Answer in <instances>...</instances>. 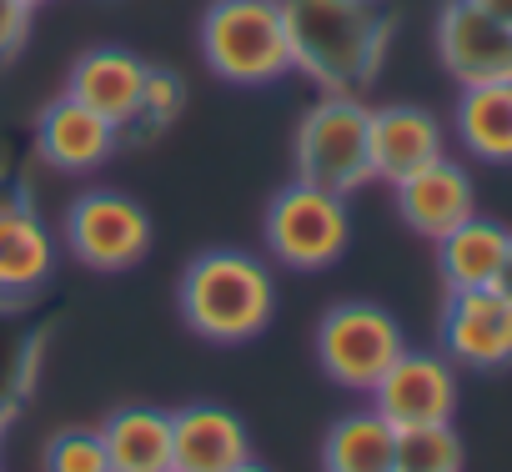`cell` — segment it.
Listing matches in <instances>:
<instances>
[{"mask_svg": "<svg viewBox=\"0 0 512 472\" xmlns=\"http://www.w3.org/2000/svg\"><path fill=\"white\" fill-rule=\"evenodd\" d=\"M31 11H36V0H0V61L21 51L31 31Z\"/></svg>", "mask_w": 512, "mask_h": 472, "instance_id": "cb8c5ba5", "label": "cell"}, {"mask_svg": "<svg viewBox=\"0 0 512 472\" xmlns=\"http://www.w3.org/2000/svg\"><path fill=\"white\" fill-rule=\"evenodd\" d=\"M372 111L352 91H327L297 126V181L352 196L372 181V151H367Z\"/></svg>", "mask_w": 512, "mask_h": 472, "instance_id": "277c9868", "label": "cell"}, {"mask_svg": "<svg viewBox=\"0 0 512 472\" xmlns=\"http://www.w3.org/2000/svg\"><path fill=\"white\" fill-rule=\"evenodd\" d=\"M477 11H487V16H497V21H512V0H472Z\"/></svg>", "mask_w": 512, "mask_h": 472, "instance_id": "484cf974", "label": "cell"}, {"mask_svg": "<svg viewBox=\"0 0 512 472\" xmlns=\"http://www.w3.org/2000/svg\"><path fill=\"white\" fill-rule=\"evenodd\" d=\"M507 242L512 231L487 221V216H467L462 226H452L437 247V272H442V287L447 292H477V287H492L497 272H502V257H507Z\"/></svg>", "mask_w": 512, "mask_h": 472, "instance_id": "e0dca14e", "label": "cell"}, {"mask_svg": "<svg viewBox=\"0 0 512 472\" xmlns=\"http://www.w3.org/2000/svg\"><path fill=\"white\" fill-rule=\"evenodd\" d=\"M352 242V216H347V196L292 181L287 191H277L272 211H267V247L277 252L282 267L292 272H322L332 267Z\"/></svg>", "mask_w": 512, "mask_h": 472, "instance_id": "5b68a950", "label": "cell"}, {"mask_svg": "<svg viewBox=\"0 0 512 472\" xmlns=\"http://www.w3.org/2000/svg\"><path fill=\"white\" fill-rule=\"evenodd\" d=\"M41 472H111L101 427H61L41 452Z\"/></svg>", "mask_w": 512, "mask_h": 472, "instance_id": "7402d4cb", "label": "cell"}, {"mask_svg": "<svg viewBox=\"0 0 512 472\" xmlns=\"http://www.w3.org/2000/svg\"><path fill=\"white\" fill-rule=\"evenodd\" d=\"M231 472H267V467H262V462H251V457H246V462H236Z\"/></svg>", "mask_w": 512, "mask_h": 472, "instance_id": "4316f807", "label": "cell"}, {"mask_svg": "<svg viewBox=\"0 0 512 472\" xmlns=\"http://www.w3.org/2000/svg\"><path fill=\"white\" fill-rule=\"evenodd\" d=\"M111 472H171V412L121 407L101 422Z\"/></svg>", "mask_w": 512, "mask_h": 472, "instance_id": "ac0fdd59", "label": "cell"}, {"mask_svg": "<svg viewBox=\"0 0 512 472\" xmlns=\"http://www.w3.org/2000/svg\"><path fill=\"white\" fill-rule=\"evenodd\" d=\"M397 472H462V442L452 422L402 427L397 432Z\"/></svg>", "mask_w": 512, "mask_h": 472, "instance_id": "44dd1931", "label": "cell"}, {"mask_svg": "<svg viewBox=\"0 0 512 472\" xmlns=\"http://www.w3.org/2000/svg\"><path fill=\"white\" fill-rule=\"evenodd\" d=\"M507 302H512V242H507V257H502V272H497V282H492Z\"/></svg>", "mask_w": 512, "mask_h": 472, "instance_id": "d4e9b609", "label": "cell"}, {"mask_svg": "<svg viewBox=\"0 0 512 472\" xmlns=\"http://www.w3.org/2000/svg\"><path fill=\"white\" fill-rule=\"evenodd\" d=\"M367 151H372V181L397 186L417 166L447 156V136H442L437 116L422 106H382V111H372Z\"/></svg>", "mask_w": 512, "mask_h": 472, "instance_id": "5bb4252c", "label": "cell"}, {"mask_svg": "<svg viewBox=\"0 0 512 472\" xmlns=\"http://www.w3.org/2000/svg\"><path fill=\"white\" fill-rule=\"evenodd\" d=\"M437 56L457 86L512 81V21L477 11L472 0H447L437 16Z\"/></svg>", "mask_w": 512, "mask_h": 472, "instance_id": "ba28073f", "label": "cell"}, {"mask_svg": "<svg viewBox=\"0 0 512 472\" xmlns=\"http://www.w3.org/2000/svg\"><path fill=\"white\" fill-rule=\"evenodd\" d=\"M201 56L226 86H272L297 71L282 0H211L201 16Z\"/></svg>", "mask_w": 512, "mask_h": 472, "instance_id": "3957f363", "label": "cell"}, {"mask_svg": "<svg viewBox=\"0 0 512 472\" xmlns=\"http://www.w3.org/2000/svg\"><path fill=\"white\" fill-rule=\"evenodd\" d=\"M392 191H397V211H402V221H407L417 236H427V242H442L452 226H462L467 216H477L472 176H467L457 161H447V156L417 166V171L402 176Z\"/></svg>", "mask_w": 512, "mask_h": 472, "instance_id": "8fae6325", "label": "cell"}, {"mask_svg": "<svg viewBox=\"0 0 512 472\" xmlns=\"http://www.w3.org/2000/svg\"><path fill=\"white\" fill-rule=\"evenodd\" d=\"M367 397L397 432L402 427H427V422H452V412H457V367L442 352H402Z\"/></svg>", "mask_w": 512, "mask_h": 472, "instance_id": "9c48e42d", "label": "cell"}, {"mask_svg": "<svg viewBox=\"0 0 512 472\" xmlns=\"http://www.w3.org/2000/svg\"><path fill=\"white\" fill-rule=\"evenodd\" d=\"M292 61L327 91H357L392 36L382 0H282Z\"/></svg>", "mask_w": 512, "mask_h": 472, "instance_id": "6da1fadb", "label": "cell"}, {"mask_svg": "<svg viewBox=\"0 0 512 472\" xmlns=\"http://www.w3.org/2000/svg\"><path fill=\"white\" fill-rule=\"evenodd\" d=\"M66 247L91 272H126L151 252V216L121 191H86L66 211Z\"/></svg>", "mask_w": 512, "mask_h": 472, "instance_id": "52a82bcc", "label": "cell"}, {"mask_svg": "<svg viewBox=\"0 0 512 472\" xmlns=\"http://www.w3.org/2000/svg\"><path fill=\"white\" fill-rule=\"evenodd\" d=\"M251 457L246 427L226 407L171 412V472H231Z\"/></svg>", "mask_w": 512, "mask_h": 472, "instance_id": "2e32d148", "label": "cell"}, {"mask_svg": "<svg viewBox=\"0 0 512 472\" xmlns=\"http://www.w3.org/2000/svg\"><path fill=\"white\" fill-rule=\"evenodd\" d=\"M181 106H186V86H181V76L176 71H146V91H141V111H136V126H146V131H161V126H171L176 116H181Z\"/></svg>", "mask_w": 512, "mask_h": 472, "instance_id": "603a6c76", "label": "cell"}, {"mask_svg": "<svg viewBox=\"0 0 512 472\" xmlns=\"http://www.w3.org/2000/svg\"><path fill=\"white\" fill-rule=\"evenodd\" d=\"M402 352L407 342H402L397 317L372 302H342L317 327V362L347 392H372Z\"/></svg>", "mask_w": 512, "mask_h": 472, "instance_id": "8992f818", "label": "cell"}, {"mask_svg": "<svg viewBox=\"0 0 512 472\" xmlns=\"http://www.w3.org/2000/svg\"><path fill=\"white\" fill-rule=\"evenodd\" d=\"M277 287L272 272L246 252H201L181 272V317L206 342H251L272 327Z\"/></svg>", "mask_w": 512, "mask_h": 472, "instance_id": "7a4b0ae2", "label": "cell"}, {"mask_svg": "<svg viewBox=\"0 0 512 472\" xmlns=\"http://www.w3.org/2000/svg\"><path fill=\"white\" fill-rule=\"evenodd\" d=\"M116 141H121V131L106 116H96L91 106H81L76 96H56L41 111V121H36V151H41V161L56 166V171H71V176L106 166L116 156Z\"/></svg>", "mask_w": 512, "mask_h": 472, "instance_id": "4fadbf2b", "label": "cell"}, {"mask_svg": "<svg viewBox=\"0 0 512 472\" xmlns=\"http://www.w3.org/2000/svg\"><path fill=\"white\" fill-rule=\"evenodd\" d=\"M146 71L151 66L141 56H131L121 46H96V51H86L71 66L66 96H76L81 106H91L96 116H106L116 131H131L136 126V111H141Z\"/></svg>", "mask_w": 512, "mask_h": 472, "instance_id": "7c38bea8", "label": "cell"}, {"mask_svg": "<svg viewBox=\"0 0 512 472\" xmlns=\"http://www.w3.org/2000/svg\"><path fill=\"white\" fill-rule=\"evenodd\" d=\"M457 141L487 166H512V81L462 86L457 96Z\"/></svg>", "mask_w": 512, "mask_h": 472, "instance_id": "d6986e66", "label": "cell"}, {"mask_svg": "<svg viewBox=\"0 0 512 472\" xmlns=\"http://www.w3.org/2000/svg\"><path fill=\"white\" fill-rule=\"evenodd\" d=\"M322 467L327 472H397V427L377 407L342 417L327 432Z\"/></svg>", "mask_w": 512, "mask_h": 472, "instance_id": "ffe728a7", "label": "cell"}, {"mask_svg": "<svg viewBox=\"0 0 512 472\" xmlns=\"http://www.w3.org/2000/svg\"><path fill=\"white\" fill-rule=\"evenodd\" d=\"M442 357L452 367H472V372L512 367V302L497 287L447 292V307H442Z\"/></svg>", "mask_w": 512, "mask_h": 472, "instance_id": "30bf717a", "label": "cell"}, {"mask_svg": "<svg viewBox=\"0 0 512 472\" xmlns=\"http://www.w3.org/2000/svg\"><path fill=\"white\" fill-rule=\"evenodd\" d=\"M56 267V242L41 226V216L26 206V196L0 191V297L16 302L46 287Z\"/></svg>", "mask_w": 512, "mask_h": 472, "instance_id": "9a60e30c", "label": "cell"}, {"mask_svg": "<svg viewBox=\"0 0 512 472\" xmlns=\"http://www.w3.org/2000/svg\"><path fill=\"white\" fill-rule=\"evenodd\" d=\"M0 432H6V407H0Z\"/></svg>", "mask_w": 512, "mask_h": 472, "instance_id": "83f0119b", "label": "cell"}]
</instances>
